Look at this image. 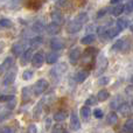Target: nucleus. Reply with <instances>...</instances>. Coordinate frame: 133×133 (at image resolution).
<instances>
[{"label": "nucleus", "instance_id": "nucleus-2", "mask_svg": "<svg viewBox=\"0 0 133 133\" xmlns=\"http://www.w3.org/2000/svg\"><path fill=\"white\" fill-rule=\"evenodd\" d=\"M83 27V23H81L78 20H72L69 22V25L66 26V32L69 34H75V33H78Z\"/></svg>", "mask_w": 133, "mask_h": 133}, {"label": "nucleus", "instance_id": "nucleus-34", "mask_svg": "<svg viewBox=\"0 0 133 133\" xmlns=\"http://www.w3.org/2000/svg\"><path fill=\"white\" fill-rule=\"evenodd\" d=\"M30 98V89L29 88H23L22 89V99L23 101H29Z\"/></svg>", "mask_w": 133, "mask_h": 133}, {"label": "nucleus", "instance_id": "nucleus-3", "mask_svg": "<svg viewBox=\"0 0 133 133\" xmlns=\"http://www.w3.org/2000/svg\"><path fill=\"white\" fill-rule=\"evenodd\" d=\"M15 77H16V68H12L8 72H6L4 77V81H2V84L4 85H9L15 81Z\"/></svg>", "mask_w": 133, "mask_h": 133}, {"label": "nucleus", "instance_id": "nucleus-30", "mask_svg": "<svg viewBox=\"0 0 133 133\" xmlns=\"http://www.w3.org/2000/svg\"><path fill=\"white\" fill-rule=\"evenodd\" d=\"M12 101H15V96L13 95H1L0 96V102H6V103H9Z\"/></svg>", "mask_w": 133, "mask_h": 133}, {"label": "nucleus", "instance_id": "nucleus-43", "mask_svg": "<svg viewBox=\"0 0 133 133\" xmlns=\"http://www.w3.org/2000/svg\"><path fill=\"white\" fill-rule=\"evenodd\" d=\"M108 12V9L106 8H104V9H101V11L97 13V18H103L104 15H105V13Z\"/></svg>", "mask_w": 133, "mask_h": 133}, {"label": "nucleus", "instance_id": "nucleus-33", "mask_svg": "<svg viewBox=\"0 0 133 133\" xmlns=\"http://www.w3.org/2000/svg\"><path fill=\"white\" fill-rule=\"evenodd\" d=\"M43 29H44V26H43V23H42L41 21H37V22H35L34 26H33V30H34V32L40 33L41 30H43Z\"/></svg>", "mask_w": 133, "mask_h": 133}, {"label": "nucleus", "instance_id": "nucleus-12", "mask_svg": "<svg viewBox=\"0 0 133 133\" xmlns=\"http://www.w3.org/2000/svg\"><path fill=\"white\" fill-rule=\"evenodd\" d=\"M26 51V48H25V46H23L22 43H15V44H13V47H12V53L14 54V55H16V56H21L23 53Z\"/></svg>", "mask_w": 133, "mask_h": 133}, {"label": "nucleus", "instance_id": "nucleus-15", "mask_svg": "<svg viewBox=\"0 0 133 133\" xmlns=\"http://www.w3.org/2000/svg\"><path fill=\"white\" fill-rule=\"evenodd\" d=\"M124 12H125V5L119 4V5H117L116 7H113L112 11H111V13H112L113 16H119V15H122Z\"/></svg>", "mask_w": 133, "mask_h": 133}, {"label": "nucleus", "instance_id": "nucleus-4", "mask_svg": "<svg viewBox=\"0 0 133 133\" xmlns=\"http://www.w3.org/2000/svg\"><path fill=\"white\" fill-rule=\"evenodd\" d=\"M44 62V55L42 51H36V53L34 54V56H33L32 58V64L33 66H35V68H40V66H42Z\"/></svg>", "mask_w": 133, "mask_h": 133}, {"label": "nucleus", "instance_id": "nucleus-24", "mask_svg": "<svg viewBox=\"0 0 133 133\" xmlns=\"http://www.w3.org/2000/svg\"><path fill=\"white\" fill-rule=\"evenodd\" d=\"M129 25H130V23L127 22V21L125 20V19H118L117 22H116V27H117L118 29H119V32L124 30Z\"/></svg>", "mask_w": 133, "mask_h": 133}, {"label": "nucleus", "instance_id": "nucleus-22", "mask_svg": "<svg viewBox=\"0 0 133 133\" xmlns=\"http://www.w3.org/2000/svg\"><path fill=\"white\" fill-rule=\"evenodd\" d=\"M88 76H89V71L88 70H81L77 74V76H76V81H77L78 83H82L87 79Z\"/></svg>", "mask_w": 133, "mask_h": 133}, {"label": "nucleus", "instance_id": "nucleus-5", "mask_svg": "<svg viewBox=\"0 0 133 133\" xmlns=\"http://www.w3.org/2000/svg\"><path fill=\"white\" fill-rule=\"evenodd\" d=\"M82 56V51H81L79 48H74L69 53V60H70L71 64H77L78 60Z\"/></svg>", "mask_w": 133, "mask_h": 133}, {"label": "nucleus", "instance_id": "nucleus-20", "mask_svg": "<svg viewBox=\"0 0 133 133\" xmlns=\"http://www.w3.org/2000/svg\"><path fill=\"white\" fill-rule=\"evenodd\" d=\"M95 40H96V35L88 34V35H85V36H83L82 39H81V43L82 44H91Z\"/></svg>", "mask_w": 133, "mask_h": 133}, {"label": "nucleus", "instance_id": "nucleus-6", "mask_svg": "<svg viewBox=\"0 0 133 133\" xmlns=\"http://www.w3.org/2000/svg\"><path fill=\"white\" fill-rule=\"evenodd\" d=\"M12 68H13V58L7 57L6 60L4 61V63L0 65V75H2V74H5V72H8Z\"/></svg>", "mask_w": 133, "mask_h": 133}, {"label": "nucleus", "instance_id": "nucleus-47", "mask_svg": "<svg viewBox=\"0 0 133 133\" xmlns=\"http://www.w3.org/2000/svg\"><path fill=\"white\" fill-rule=\"evenodd\" d=\"M49 125H50V119H47V127H49Z\"/></svg>", "mask_w": 133, "mask_h": 133}, {"label": "nucleus", "instance_id": "nucleus-45", "mask_svg": "<svg viewBox=\"0 0 133 133\" xmlns=\"http://www.w3.org/2000/svg\"><path fill=\"white\" fill-rule=\"evenodd\" d=\"M122 1H124V0H111L110 2H111L112 5H119Z\"/></svg>", "mask_w": 133, "mask_h": 133}, {"label": "nucleus", "instance_id": "nucleus-46", "mask_svg": "<svg viewBox=\"0 0 133 133\" xmlns=\"http://www.w3.org/2000/svg\"><path fill=\"white\" fill-rule=\"evenodd\" d=\"M129 27H130V29H131V32L133 33V20L130 22V25H129Z\"/></svg>", "mask_w": 133, "mask_h": 133}, {"label": "nucleus", "instance_id": "nucleus-37", "mask_svg": "<svg viewBox=\"0 0 133 133\" xmlns=\"http://www.w3.org/2000/svg\"><path fill=\"white\" fill-rule=\"evenodd\" d=\"M33 71L32 70H25L23 71V74H22V78L23 79H26V81H28V79H30V78L33 77Z\"/></svg>", "mask_w": 133, "mask_h": 133}, {"label": "nucleus", "instance_id": "nucleus-50", "mask_svg": "<svg viewBox=\"0 0 133 133\" xmlns=\"http://www.w3.org/2000/svg\"><path fill=\"white\" fill-rule=\"evenodd\" d=\"M132 109H133V102H132Z\"/></svg>", "mask_w": 133, "mask_h": 133}, {"label": "nucleus", "instance_id": "nucleus-49", "mask_svg": "<svg viewBox=\"0 0 133 133\" xmlns=\"http://www.w3.org/2000/svg\"><path fill=\"white\" fill-rule=\"evenodd\" d=\"M63 133H69V132H66V131H64V132H63Z\"/></svg>", "mask_w": 133, "mask_h": 133}, {"label": "nucleus", "instance_id": "nucleus-28", "mask_svg": "<svg viewBox=\"0 0 133 133\" xmlns=\"http://www.w3.org/2000/svg\"><path fill=\"white\" fill-rule=\"evenodd\" d=\"M12 26H13V23L8 19H1L0 20V29H7V28H11Z\"/></svg>", "mask_w": 133, "mask_h": 133}, {"label": "nucleus", "instance_id": "nucleus-38", "mask_svg": "<svg viewBox=\"0 0 133 133\" xmlns=\"http://www.w3.org/2000/svg\"><path fill=\"white\" fill-rule=\"evenodd\" d=\"M64 132V130H63V126L60 124L55 125V126L53 127V131H51V133H63Z\"/></svg>", "mask_w": 133, "mask_h": 133}, {"label": "nucleus", "instance_id": "nucleus-9", "mask_svg": "<svg viewBox=\"0 0 133 133\" xmlns=\"http://www.w3.org/2000/svg\"><path fill=\"white\" fill-rule=\"evenodd\" d=\"M70 127L72 131H78L81 129V122L78 119V116L76 115L75 112L71 113V117H70Z\"/></svg>", "mask_w": 133, "mask_h": 133}, {"label": "nucleus", "instance_id": "nucleus-11", "mask_svg": "<svg viewBox=\"0 0 133 133\" xmlns=\"http://www.w3.org/2000/svg\"><path fill=\"white\" fill-rule=\"evenodd\" d=\"M61 30V25L56 22H50L48 26H47V32H48L49 35H56L58 34Z\"/></svg>", "mask_w": 133, "mask_h": 133}, {"label": "nucleus", "instance_id": "nucleus-19", "mask_svg": "<svg viewBox=\"0 0 133 133\" xmlns=\"http://www.w3.org/2000/svg\"><path fill=\"white\" fill-rule=\"evenodd\" d=\"M66 117H68V113L65 112V111H58V112H56L55 115H54V120L55 122H64L66 119Z\"/></svg>", "mask_w": 133, "mask_h": 133}, {"label": "nucleus", "instance_id": "nucleus-17", "mask_svg": "<svg viewBox=\"0 0 133 133\" xmlns=\"http://www.w3.org/2000/svg\"><path fill=\"white\" fill-rule=\"evenodd\" d=\"M119 33L120 32H119V29H118L117 27H110L104 36H106V39H113V37H116Z\"/></svg>", "mask_w": 133, "mask_h": 133}, {"label": "nucleus", "instance_id": "nucleus-51", "mask_svg": "<svg viewBox=\"0 0 133 133\" xmlns=\"http://www.w3.org/2000/svg\"><path fill=\"white\" fill-rule=\"evenodd\" d=\"M131 133H133V130H132V131H131Z\"/></svg>", "mask_w": 133, "mask_h": 133}, {"label": "nucleus", "instance_id": "nucleus-25", "mask_svg": "<svg viewBox=\"0 0 133 133\" xmlns=\"http://www.w3.org/2000/svg\"><path fill=\"white\" fill-rule=\"evenodd\" d=\"M125 46H126V44H125V40L120 39V40H118V41L112 46V49H113V50H117V51H119V50L122 51V50H124Z\"/></svg>", "mask_w": 133, "mask_h": 133}, {"label": "nucleus", "instance_id": "nucleus-7", "mask_svg": "<svg viewBox=\"0 0 133 133\" xmlns=\"http://www.w3.org/2000/svg\"><path fill=\"white\" fill-rule=\"evenodd\" d=\"M33 51H34V49L33 48H28L27 50L25 51V53L21 55V57H20V63L22 65H26L28 62H29V60L30 58H33Z\"/></svg>", "mask_w": 133, "mask_h": 133}, {"label": "nucleus", "instance_id": "nucleus-10", "mask_svg": "<svg viewBox=\"0 0 133 133\" xmlns=\"http://www.w3.org/2000/svg\"><path fill=\"white\" fill-rule=\"evenodd\" d=\"M108 66V60H106L105 56L101 55L98 57V61H97V74H102L105 68Z\"/></svg>", "mask_w": 133, "mask_h": 133}, {"label": "nucleus", "instance_id": "nucleus-35", "mask_svg": "<svg viewBox=\"0 0 133 133\" xmlns=\"http://www.w3.org/2000/svg\"><path fill=\"white\" fill-rule=\"evenodd\" d=\"M125 12H126L127 14L133 12V0H127L126 5H125Z\"/></svg>", "mask_w": 133, "mask_h": 133}, {"label": "nucleus", "instance_id": "nucleus-36", "mask_svg": "<svg viewBox=\"0 0 133 133\" xmlns=\"http://www.w3.org/2000/svg\"><path fill=\"white\" fill-rule=\"evenodd\" d=\"M85 104H87V106H90V105H96L97 104V98L95 96H90L89 98L85 101Z\"/></svg>", "mask_w": 133, "mask_h": 133}, {"label": "nucleus", "instance_id": "nucleus-1", "mask_svg": "<svg viewBox=\"0 0 133 133\" xmlns=\"http://www.w3.org/2000/svg\"><path fill=\"white\" fill-rule=\"evenodd\" d=\"M48 85L49 84H48V81L47 79H44V78L39 79L36 83H35L34 88H33V95H35V96L42 95L47 89H48Z\"/></svg>", "mask_w": 133, "mask_h": 133}, {"label": "nucleus", "instance_id": "nucleus-13", "mask_svg": "<svg viewBox=\"0 0 133 133\" xmlns=\"http://www.w3.org/2000/svg\"><path fill=\"white\" fill-rule=\"evenodd\" d=\"M119 112H120V115L122 116H124V117H127V116H130L131 115V112H132V109H131V105H130L129 103H123L122 105L119 106Z\"/></svg>", "mask_w": 133, "mask_h": 133}, {"label": "nucleus", "instance_id": "nucleus-23", "mask_svg": "<svg viewBox=\"0 0 133 133\" xmlns=\"http://www.w3.org/2000/svg\"><path fill=\"white\" fill-rule=\"evenodd\" d=\"M81 116H82V118L84 120H88L89 119V117H90V115H91V110H90V108L89 106H83V108H81Z\"/></svg>", "mask_w": 133, "mask_h": 133}, {"label": "nucleus", "instance_id": "nucleus-16", "mask_svg": "<svg viewBox=\"0 0 133 133\" xmlns=\"http://www.w3.org/2000/svg\"><path fill=\"white\" fill-rule=\"evenodd\" d=\"M51 18H53V22H56V23H58V25H61V23L63 22L62 13H61L60 11H57V9L51 13Z\"/></svg>", "mask_w": 133, "mask_h": 133}, {"label": "nucleus", "instance_id": "nucleus-21", "mask_svg": "<svg viewBox=\"0 0 133 133\" xmlns=\"http://www.w3.org/2000/svg\"><path fill=\"white\" fill-rule=\"evenodd\" d=\"M106 122H108V124L109 125H116L117 124V122H118V116H117V113L116 112H110L108 115V118H106Z\"/></svg>", "mask_w": 133, "mask_h": 133}, {"label": "nucleus", "instance_id": "nucleus-27", "mask_svg": "<svg viewBox=\"0 0 133 133\" xmlns=\"http://www.w3.org/2000/svg\"><path fill=\"white\" fill-rule=\"evenodd\" d=\"M42 37L41 36H35V37H33L32 40H30V48H36V47H39L40 44H42Z\"/></svg>", "mask_w": 133, "mask_h": 133}, {"label": "nucleus", "instance_id": "nucleus-44", "mask_svg": "<svg viewBox=\"0 0 133 133\" xmlns=\"http://www.w3.org/2000/svg\"><path fill=\"white\" fill-rule=\"evenodd\" d=\"M66 1H68V0H58L57 5H58V6H64V5L66 4Z\"/></svg>", "mask_w": 133, "mask_h": 133}, {"label": "nucleus", "instance_id": "nucleus-40", "mask_svg": "<svg viewBox=\"0 0 133 133\" xmlns=\"http://www.w3.org/2000/svg\"><path fill=\"white\" fill-rule=\"evenodd\" d=\"M109 82H110V77H106V76L98 79V84L99 85H106V84H109Z\"/></svg>", "mask_w": 133, "mask_h": 133}, {"label": "nucleus", "instance_id": "nucleus-32", "mask_svg": "<svg viewBox=\"0 0 133 133\" xmlns=\"http://www.w3.org/2000/svg\"><path fill=\"white\" fill-rule=\"evenodd\" d=\"M76 20H78L81 23H83V25H84V23L89 20V16H88L87 13H81V14H78V16L76 18Z\"/></svg>", "mask_w": 133, "mask_h": 133}, {"label": "nucleus", "instance_id": "nucleus-29", "mask_svg": "<svg viewBox=\"0 0 133 133\" xmlns=\"http://www.w3.org/2000/svg\"><path fill=\"white\" fill-rule=\"evenodd\" d=\"M132 130H133V118L132 119H129L126 123H125L124 127H123V132L124 133H131Z\"/></svg>", "mask_w": 133, "mask_h": 133}, {"label": "nucleus", "instance_id": "nucleus-42", "mask_svg": "<svg viewBox=\"0 0 133 133\" xmlns=\"http://www.w3.org/2000/svg\"><path fill=\"white\" fill-rule=\"evenodd\" d=\"M1 133H15V130L11 126H5L1 129Z\"/></svg>", "mask_w": 133, "mask_h": 133}, {"label": "nucleus", "instance_id": "nucleus-18", "mask_svg": "<svg viewBox=\"0 0 133 133\" xmlns=\"http://www.w3.org/2000/svg\"><path fill=\"white\" fill-rule=\"evenodd\" d=\"M109 97H110V92H109L108 90H105V89L101 90V91L98 92V95H97V99H98L99 102H105V101H108Z\"/></svg>", "mask_w": 133, "mask_h": 133}, {"label": "nucleus", "instance_id": "nucleus-41", "mask_svg": "<svg viewBox=\"0 0 133 133\" xmlns=\"http://www.w3.org/2000/svg\"><path fill=\"white\" fill-rule=\"evenodd\" d=\"M27 133H37V127H36V125L30 124L29 126L27 127Z\"/></svg>", "mask_w": 133, "mask_h": 133}, {"label": "nucleus", "instance_id": "nucleus-48", "mask_svg": "<svg viewBox=\"0 0 133 133\" xmlns=\"http://www.w3.org/2000/svg\"><path fill=\"white\" fill-rule=\"evenodd\" d=\"M131 84L133 85V76H132V77H131Z\"/></svg>", "mask_w": 133, "mask_h": 133}, {"label": "nucleus", "instance_id": "nucleus-14", "mask_svg": "<svg viewBox=\"0 0 133 133\" xmlns=\"http://www.w3.org/2000/svg\"><path fill=\"white\" fill-rule=\"evenodd\" d=\"M58 60V55L55 53V51H51V53H48L46 55V62L48 63V64H54V63H56Z\"/></svg>", "mask_w": 133, "mask_h": 133}, {"label": "nucleus", "instance_id": "nucleus-31", "mask_svg": "<svg viewBox=\"0 0 133 133\" xmlns=\"http://www.w3.org/2000/svg\"><path fill=\"white\" fill-rule=\"evenodd\" d=\"M120 99H122V98H120L119 96L116 97V98L111 102V108H112V109H119V106L123 104V103H120Z\"/></svg>", "mask_w": 133, "mask_h": 133}, {"label": "nucleus", "instance_id": "nucleus-39", "mask_svg": "<svg viewBox=\"0 0 133 133\" xmlns=\"http://www.w3.org/2000/svg\"><path fill=\"white\" fill-rule=\"evenodd\" d=\"M94 116L97 118V119H101V118H103V116H104L103 110H101V109H96V110L94 111Z\"/></svg>", "mask_w": 133, "mask_h": 133}, {"label": "nucleus", "instance_id": "nucleus-8", "mask_svg": "<svg viewBox=\"0 0 133 133\" xmlns=\"http://www.w3.org/2000/svg\"><path fill=\"white\" fill-rule=\"evenodd\" d=\"M63 47H64V42H63V40L58 39V37H54V39L50 40V48L53 49L54 51L61 50V49H63Z\"/></svg>", "mask_w": 133, "mask_h": 133}, {"label": "nucleus", "instance_id": "nucleus-26", "mask_svg": "<svg viewBox=\"0 0 133 133\" xmlns=\"http://www.w3.org/2000/svg\"><path fill=\"white\" fill-rule=\"evenodd\" d=\"M65 69H66V65L65 64H60V65H57L55 69H53V70L50 71L51 72V75H57V76H60V75H62V72L63 71H65Z\"/></svg>", "mask_w": 133, "mask_h": 133}]
</instances>
